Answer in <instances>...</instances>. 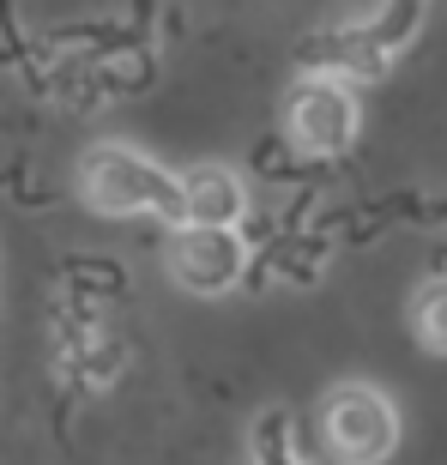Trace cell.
<instances>
[{"label":"cell","instance_id":"cell-1","mask_svg":"<svg viewBox=\"0 0 447 465\" xmlns=\"http://www.w3.org/2000/svg\"><path fill=\"white\" fill-rule=\"evenodd\" d=\"M79 193L104 218H139L152 212L164 224H182V175L139 157L134 145H91L79 163Z\"/></svg>","mask_w":447,"mask_h":465},{"label":"cell","instance_id":"cell-2","mask_svg":"<svg viewBox=\"0 0 447 465\" xmlns=\"http://www.w3.org/2000/svg\"><path fill=\"white\" fill-rule=\"evenodd\" d=\"M357 91L339 73H303L284 97V127H291V145L309 157H339L351 139H357Z\"/></svg>","mask_w":447,"mask_h":465},{"label":"cell","instance_id":"cell-3","mask_svg":"<svg viewBox=\"0 0 447 465\" xmlns=\"http://www.w3.org/2000/svg\"><path fill=\"white\" fill-rule=\"evenodd\" d=\"M321 435L339 465H381L399 441V417L375 387H333L327 411H321Z\"/></svg>","mask_w":447,"mask_h":465},{"label":"cell","instance_id":"cell-4","mask_svg":"<svg viewBox=\"0 0 447 465\" xmlns=\"http://www.w3.org/2000/svg\"><path fill=\"white\" fill-rule=\"evenodd\" d=\"M164 260H170V278L188 296H224L248 272V242H242V230L224 224H175Z\"/></svg>","mask_w":447,"mask_h":465},{"label":"cell","instance_id":"cell-5","mask_svg":"<svg viewBox=\"0 0 447 465\" xmlns=\"http://www.w3.org/2000/svg\"><path fill=\"white\" fill-rule=\"evenodd\" d=\"M242 212H248V188H242L236 170L200 163V170L182 175V224H224V230H236Z\"/></svg>","mask_w":447,"mask_h":465},{"label":"cell","instance_id":"cell-6","mask_svg":"<svg viewBox=\"0 0 447 465\" xmlns=\"http://www.w3.org/2000/svg\"><path fill=\"white\" fill-rule=\"evenodd\" d=\"M61 369H67L73 381H85V387H104L121 369V345L104 332V321L67 314V321H61Z\"/></svg>","mask_w":447,"mask_h":465},{"label":"cell","instance_id":"cell-7","mask_svg":"<svg viewBox=\"0 0 447 465\" xmlns=\"http://www.w3.org/2000/svg\"><path fill=\"white\" fill-rule=\"evenodd\" d=\"M423 6H430V0H381V13L363 25V36H369L381 54H399L417 36V25H423Z\"/></svg>","mask_w":447,"mask_h":465},{"label":"cell","instance_id":"cell-8","mask_svg":"<svg viewBox=\"0 0 447 465\" xmlns=\"http://www.w3.org/2000/svg\"><path fill=\"white\" fill-rule=\"evenodd\" d=\"M412 327H417V339H423L435 357H447V272L430 278V284L412 296Z\"/></svg>","mask_w":447,"mask_h":465},{"label":"cell","instance_id":"cell-9","mask_svg":"<svg viewBox=\"0 0 447 465\" xmlns=\"http://www.w3.org/2000/svg\"><path fill=\"white\" fill-rule=\"evenodd\" d=\"M260 465H303L284 448V417H266V423H260Z\"/></svg>","mask_w":447,"mask_h":465}]
</instances>
